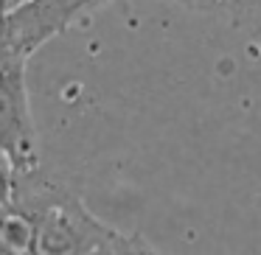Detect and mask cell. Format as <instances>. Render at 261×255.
<instances>
[{
    "label": "cell",
    "instance_id": "obj_1",
    "mask_svg": "<svg viewBox=\"0 0 261 255\" xmlns=\"http://www.w3.org/2000/svg\"><path fill=\"white\" fill-rule=\"evenodd\" d=\"M9 205L34 219V255H158L141 236L104 224L76 193L42 177V168L14 177Z\"/></svg>",
    "mask_w": 261,
    "mask_h": 255
},
{
    "label": "cell",
    "instance_id": "obj_6",
    "mask_svg": "<svg viewBox=\"0 0 261 255\" xmlns=\"http://www.w3.org/2000/svg\"><path fill=\"white\" fill-rule=\"evenodd\" d=\"M3 219H6V205H0V233H3Z\"/></svg>",
    "mask_w": 261,
    "mask_h": 255
},
{
    "label": "cell",
    "instance_id": "obj_2",
    "mask_svg": "<svg viewBox=\"0 0 261 255\" xmlns=\"http://www.w3.org/2000/svg\"><path fill=\"white\" fill-rule=\"evenodd\" d=\"M25 65L29 56L20 53L0 29V154L12 163L14 174L42 168Z\"/></svg>",
    "mask_w": 261,
    "mask_h": 255
},
{
    "label": "cell",
    "instance_id": "obj_3",
    "mask_svg": "<svg viewBox=\"0 0 261 255\" xmlns=\"http://www.w3.org/2000/svg\"><path fill=\"white\" fill-rule=\"evenodd\" d=\"M107 3L113 0H23L0 14V29L20 53L31 59L45 42L65 34L76 20Z\"/></svg>",
    "mask_w": 261,
    "mask_h": 255
},
{
    "label": "cell",
    "instance_id": "obj_4",
    "mask_svg": "<svg viewBox=\"0 0 261 255\" xmlns=\"http://www.w3.org/2000/svg\"><path fill=\"white\" fill-rule=\"evenodd\" d=\"M186 9L197 12H214V9H227V6H244V3H258V0H174Z\"/></svg>",
    "mask_w": 261,
    "mask_h": 255
},
{
    "label": "cell",
    "instance_id": "obj_5",
    "mask_svg": "<svg viewBox=\"0 0 261 255\" xmlns=\"http://www.w3.org/2000/svg\"><path fill=\"white\" fill-rule=\"evenodd\" d=\"M14 168L3 154H0V205H9L12 199V191H14Z\"/></svg>",
    "mask_w": 261,
    "mask_h": 255
},
{
    "label": "cell",
    "instance_id": "obj_7",
    "mask_svg": "<svg viewBox=\"0 0 261 255\" xmlns=\"http://www.w3.org/2000/svg\"><path fill=\"white\" fill-rule=\"evenodd\" d=\"M0 3H3V0H0Z\"/></svg>",
    "mask_w": 261,
    "mask_h": 255
}]
</instances>
